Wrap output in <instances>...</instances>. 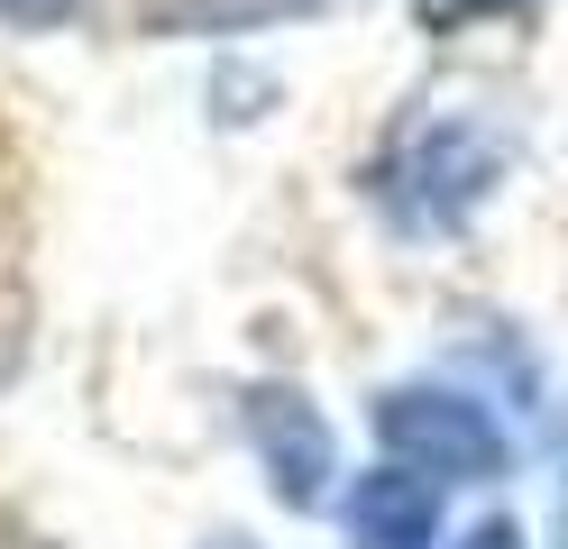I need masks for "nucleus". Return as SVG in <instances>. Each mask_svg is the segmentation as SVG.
Instances as JSON below:
<instances>
[{
    "instance_id": "f257e3e1",
    "label": "nucleus",
    "mask_w": 568,
    "mask_h": 549,
    "mask_svg": "<svg viewBox=\"0 0 568 549\" xmlns=\"http://www.w3.org/2000/svg\"><path fill=\"white\" fill-rule=\"evenodd\" d=\"M376 439H385V458L413 467V476H505L514 458V439L495 430V413L477 394H449V385H395L376 403Z\"/></svg>"
},
{
    "instance_id": "f03ea898",
    "label": "nucleus",
    "mask_w": 568,
    "mask_h": 549,
    "mask_svg": "<svg viewBox=\"0 0 568 549\" xmlns=\"http://www.w3.org/2000/svg\"><path fill=\"white\" fill-rule=\"evenodd\" d=\"M247 439H257V458H266V476H275V495L294 504V512L331 504L339 449H331V421L312 413L294 385H257V394H247Z\"/></svg>"
},
{
    "instance_id": "7ed1b4c3",
    "label": "nucleus",
    "mask_w": 568,
    "mask_h": 549,
    "mask_svg": "<svg viewBox=\"0 0 568 549\" xmlns=\"http://www.w3.org/2000/svg\"><path fill=\"white\" fill-rule=\"evenodd\" d=\"M440 540V495L413 467H376L348 495V549H432Z\"/></svg>"
},
{
    "instance_id": "20e7f679",
    "label": "nucleus",
    "mask_w": 568,
    "mask_h": 549,
    "mask_svg": "<svg viewBox=\"0 0 568 549\" xmlns=\"http://www.w3.org/2000/svg\"><path fill=\"white\" fill-rule=\"evenodd\" d=\"M495 10H523V0H422L432 28H458V19H495Z\"/></svg>"
},
{
    "instance_id": "39448f33",
    "label": "nucleus",
    "mask_w": 568,
    "mask_h": 549,
    "mask_svg": "<svg viewBox=\"0 0 568 549\" xmlns=\"http://www.w3.org/2000/svg\"><path fill=\"white\" fill-rule=\"evenodd\" d=\"M449 549H523V531L514 522H477V531H458Z\"/></svg>"
},
{
    "instance_id": "423d86ee",
    "label": "nucleus",
    "mask_w": 568,
    "mask_h": 549,
    "mask_svg": "<svg viewBox=\"0 0 568 549\" xmlns=\"http://www.w3.org/2000/svg\"><path fill=\"white\" fill-rule=\"evenodd\" d=\"M74 0H0V19H28V28H47V19H64Z\"/></svg>"
},
{
    "instance_id": "0eeeda50",
    "label": "nucleus",
    "mask_w": 568,
    "mask_h": 549,
    "mask_svg": "<svg viewBox=\"0 0 568 549\" xmlns=\"http://www.w3.org/2000/svg\"><path fill=\"white\" fill-rule=\"evenodd\" d=\"M550 540H559V549H568V486H559V522H550Z\"/></svg>"
}]
</instances>
